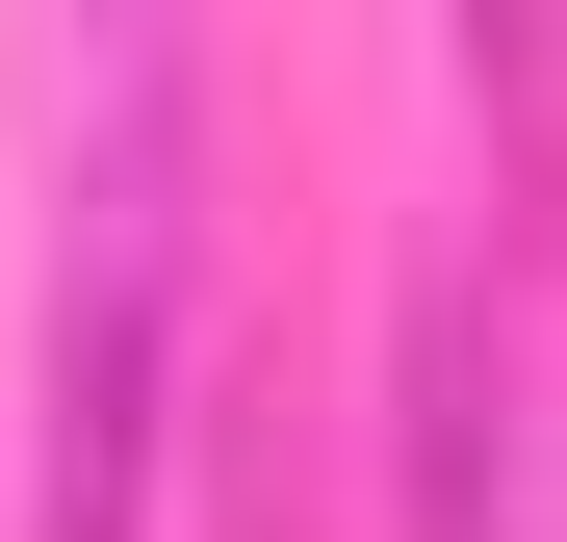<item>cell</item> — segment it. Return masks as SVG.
Wrapping results in <instances>:
<instances>
[{"mask_svg": "<svg viewBox=\"0 0 567 542\" xmlns=\"http://www.w3.org/2000/svg\"><path fill=\"white\" fill-rule=\"evenodd\" d=\"M413 542H567V413L491 285H413Z\"/></svg>", "mask_w": 567, "mask_h": 542, "instance_id": "2", "label": "cell"}, {"mask_svg": "<svg viewBox=\"0 0 567 542\" xmlns=\"http://www.w3.org/2000/svg\"><path fill=\"white\" fill-rule=\"evenodd\" d=\"M181 466V52L130 27L52 181V388H27V542H155Z\"/></svg>", "mask_w": 567, "mask_h": 542, "instance_id": "1", "label": "cell"}]
</instances>
